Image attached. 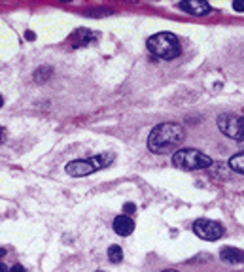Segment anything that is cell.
<instances>
[{"label":"cell","instance_id":"cell-15","mask_svg":"<svg viewBox=\"0 0 244 272\" xmlns=\"http://www.w3.org/2000/svg\"><path fill=\"white\" fill-rule=\"evenodd\" d=\"M10 272H27V271H25L21 265H13V267L10 269Z\"/></svg>","mask_w":244,"mask_h":272},{"label":"cell","instance_id":"cell-18","mask_svg":"<svg viewBox=\"0 0 244 272\" xmlns=\"http://www.w3.org/2000/svg\"><path fill=\"white\" fill-rule=\"evenodd\" d=\"M4 255H6V250H4V248H0V257H4Z\"/></svg>","mask_w":244,"mask_h":272},{"label":"cell","instance_id":"cell-5","mask_svg":"<svg viewBox=\"0 0 244 272\" xmlns=\"http://www.w3.org/2000/svg\"><path fill=\"white\" fill-rule=\"evenodd\" d=\"M218 129L224 132L225 136L233 138L239 144H244V115L237 113H222L218 115Z\"/></svg>","mask_w":244,"mask_h":272},{"label":"cell","instance_id":"cell-4","mask_svg":"<svg viewBox=\"0 0 244 272\" xmlns=\"http://www.w3.org/2000/svg\"><path fill=\"white\" fill-rule=\"evenodd\" d=\"M114 161V153H102L91 159H80V161H70L66 164V174L74 176V178H81V176H89L93 172L106 168L110 163Z\"/></svg>","mask_w":244,"mask_h":272},{"label":"cell","instance_id":"cell-6","mask_svg":"<svg viewBox=\"0 0 244 272\" xmlns=\"http://www.w3.org/2000/svg\"><path fill=\"white\" fill-rule=\"evenodd\" d=\"M193 232L199 236V238H203V240H208V242H214V240H220L222 236H224V225L218 221H212V219H197L193 223Z\"/></svg>","mask_w":244,"mask_h":272},{"label":"cell","instance_id":"cell-2","mask_svg":"<svg viewBox=\"0 0 244 272\" xmlns=\"http://www.w3.org/2000/svg\"><path fill=\"white\" fill-rule=\"evenodd\" d=\"M148 50L150 53H153L155 57L165 60H171L180 57L182 53V46H180V40L176 38V34L173 32H157L148 38Z\"/></svg>","mask_w":244,"mask_h":272},{"label":"cell","instance_id":"cell-9","mask_svg":"<svg viewBox=\"0 0 244 272\" xmlns=\"http://www.w3.org/2000/svg\"><path fill=\"white\" fill-rule=\"evenodd\" d=\"M114 231L120 236H129L134 231V221H132L129 216H118L114 219Z\"/></svg>","mask_w":244,"mask_h":272},{"label":"cell","instance_id":"cell-19","mask_svg":"<svg viewBox=\"0 0 244 272\" xmlns=\"http://www.w3.org/2000/svg\"><path fill=\"white\" fill-rule=\"evenodd\" d=\"M2 140H4V131L0 129V144H2Z\"/></svg>","mask_w":244,"mask_h":272},{"label":"cell","instance_id":"cell-17","mask_svg":"<svg viewBox=\"0 0 244 272\" xmlns=\"http://www.w3.org/2000/svg\"><path fill=\"white\" fill-rule=\"evenodd\" d=\"M0 272H8V269H6V265L0 261Z\"/></svg>","mask_w":244,"mask_h":272},{"label":"cell","instance_id":"cell-10","mask_svg":"<svg viewBox=\"0 0 244 272\" xmlns=\"http://www.w3.org/2000/svg\"><path fill=\"white\" fill-rule=\"evenodd\" d=\"M229 168L239 172V174H244V151L237 153V155H233V157L229 159Z\"/></svg>","mask_w":244,"mask_h":272},{"label":"cell","instance_id":"cell-3","mask_svg":"<svg viewBox=\"0 0 244 272\" xmlns=\"http://www.w3.org/2000/svg\"><path fill=\"white\" fill-rule=\"evenodd\" d=\"M173 163L176 168L182 170H203L212 166V159L199 150L193 148H182L173 155Z\"/></svg>","mask_w":244,"mask_h":272},{"label":"cell","instance_id":"cell-1","mask_svg":"<svg viewBox=\"0 0 244 272\" xmlns=\"http://www.w3.org/2000/svg\"><path fill=\"white\" fill-rule=\"evenodd\" d=\"M185 138V131L178 123H159L148 136V150L152 153H169Z\"/></svg>","mask_w":244,"mask_h":272},{"label":"cell","instance_id":"cell-12","mask_svg":"<svg viewBox=\"0 0 244 272\" xmlns=\"http://www.w3.org/2000/svg\"><path fill=\"white\" fill-rule=\"evenodd\" d=\"M108 259L112 263H116V265L123 261V250L118 246V244H114V246L108 248Z\"/></svg>","mask_w":244,"mask_h":272},{"label":"cell","instance_id":"cell-11","mask_svg":"<svg viewBox=\"0 0 244 272\" xmlns=\"http://www.w3.org/2000/svg\"><path fill=\"white\" fill-rule=\"evenodd\" d=\"M70 40H76V42H78L76 46H85V44H89V42L93 40V36H91V32H89V30L80 29V30H76V32L72 34Z\"/></svg>","mask_w":244,"mask_h":272},{"label":"cell","instance_id":"cell-13","mask_svg":"<svg viewBox=\"0 0 244 272\" xmlns=\"http://www.w3.org/2000/svg\"><path fill=\"white\" fill-rule=\"evenodd\" d=\"M233 10L235 11H244V0H235V2H233Z\"/></svg>","mask_w":244,"mask_h":272},{"label":"cell","instance_id":"cell-14","mask_svg":"<svg viewBox=\"0 0 244 272\" xmlns=\"http://www.w3.org/2000/svg\"><path fill=\"white\" fill-rule=\"evenodd\" d=\"M123 212H125V214H132V212H134V204H131V202L125 204V206H123Z\"/></svg>","mask_w":244,"mask_h":272},{"label":"cell","instance_id":"cell-20","mask_svg":"<svg viewBox=\"0 0 244 272\" xmlns=\"http://www.w3.org/2000/svg\"><path fill=\"white\" fill-rule=\"evenodd\" d=\"M2 104H4V99H2V95H0V108H2Z\"/></svg>","mask_w":244,"mask_h":272},{"label":"cell","instance_id":"cell-21","mask_svg":"<svg viewBox=\"0 0 244 272\" xmlns=\"http://www.w3.org/2000/svg\"><path fill=\"white\" fill-rule=\"evenodd\" d=\"M163 272H178V271H163Z\"/></svg>","mask_w":244,"mask_h":272},{"label":"cell","instance_id":"cell-22","mask_svg":"<svg viewBox=\"0 0 244 272\" xmlns=\"http://www.w3.org/2000/svg\"><path fill=\"white\" fill-rule=\"evenodd\" d=\"M99 272H102V271H99Z\"/></svg>","mask_w":244,"mask_h":272},{"label":"cell","instance_id":"cell-7","mask_svg":"<svg viewBox=\"0 0 244 272\" xmlns=\"http://www.w3.org/2000/svg\"><path fill=\"white\" fill-rule=\"evenodd\" d=\"M178 8L187 13H193V15H206L212 11V6L204 0H187V2H180Z\"/></svg>","mask_w":244,"mask_h":272},{"label":"cell","instance_id":"cell-16","mask_svg":"<svg viewBox=\"0 0 244 272\" xmlns=\"http://www.w3.org/2000/svg\"><path fill=\"white\" fill-rule=\"evenodd\" d=\"M25 36H27V40H34V38H36V34H34V32H27Z\"/></svg>","mask_w":244,"mask_h":272},{"label":"cell","instance_id":"cell-8","mask_svg":"<svg viewBox=\"0 0 244 272\" xmlns=\"http://www.w3.org/2000/svg\"><path fill=\"white\" fill-rule=\"evenodd\" d=\"M220 259L224 263H229V265H241V263H244V250H241V248H233V246L222 248Z\"/></svg>","mask_w":244,"mask_h":272}]
</instances>
